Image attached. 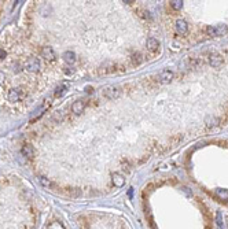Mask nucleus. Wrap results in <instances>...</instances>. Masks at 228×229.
<instances>
[{"mask_svg": "<svg viewBox=\"0 0 228 229\" xmlns=\"http://www.w3.org/2000/svg\"><path fill=\"white\" fill-rule=\"evenodd\" d=\"M42 58H44L46 60H54L55 59V52H54L52 47H43L42 48Z\"/></svg>", "mask_w": 228, "mask_h": 229, "instance_id": "423d86ee", "label": "nucleus"}, {"mask_svg": "<svg viewBox=\"0 0 228 229\" xmlns=\"http://www.w3.org/2000/svg\"><path fill=\"white\" fill-rule=\"evenodd\" d=\"M47 229H65V227L62 225V222L54 221V222H51V224L48 225V228H47Z\"/></svg>", "mask_w": 228, "mask_h": 229, "instance_id": "dca6fc26", "label": "nucleus"}, {"mask_svg": "<svg viewBox=\"0 0 228 229\" xmlns=\"http://www.w3.org/2000/svg\"><path fill=\"white\" fill-rule=\"evenodd\" d=\"M146 45H147V50L148 51H156L158 48V45H160V43H158L157 39H154V37H150V39H147V43H146Z\"/></svg>", "mask_w": 228, "mask_h": 229, "instance_id": "ddd939ff", "label": "nucleus"}, {"mask_svg": "<svg viewBox=\"0 0 228 229\" xmlns=\"http://www.w3.org/2000/svg\"><path fill=\"white\" fill-rule=\"evenodd\" d=\"M120 93H121L120 88H116V87L106 88V89L103 91V96L107 97V99H117V97L120 96Z\"/></svg>", "mask_w": 228, "mask_h": 229, "instance_id": "7ed1b4c3", "label": "nucleus"}, {"mask_svg": "<svg viewBox=\"0 0 228 229\" xmlns=\"http://www.w3.org/2000/svg\"><path fill=\"white\" fill-rule=\"evenodd\" d=\"M173 71H170V70H164V71H161L160 74H158L157 80L161 82V84H168L169 81L173 80Z\"/></svg>", "mask_w": 228, "mask_h": 229, "instance_id": "f03ea898", "label": "nucleus"}, {"mask_svg": "<svg viewBox=\"0 0 228 229\" xmlns=\"http://www.w3.org/2000/svg\"><path fill=\"white\" fill-rule=\"evenodd\" d=\"M21 152H22V155H24V157H26V158H32V157L34 155V148L32 147V145L26 144V145H24V147H22Z\"/></svg>", "mask_w": 228, "mask_h": 229, "instance_id": "9b49d317", "label": "nucleus"}, {"mask_svg": "<svg viewBox=\"0 0 228 229\" xmlns=\"http://www.w3.org/2000/svg\"><path fill=\"white\" fill-rule=\"evenodd\" d=\"M217 195L220 196L221 199H228V191H226V189H221V188H218L217 189Z\"/></svg>", "mask_w": 228, "mask_h": 229, "instance_id": "a211bd4d", "label": "nucleus"}, {"mask_svg": "<svg viewBox=\"0 0 228 229\" xmlns=\"http://www.w3.org/2000/svg\"><path fill=\"white\" fill-rule=\"evenodd\" d=\"M69 89V84H61L58 88L55 89V96L56 97H61L66 93V91Z\"/></svg>", "mask_w": 228, "mask_h": 229, "instance_id": "4468645a", "label": "nucleus"}, {"mask_svg": "<svg viewBox=\"0 0 228 229\" xmlns=\"http://www.w3.org/2000/svg\"><path fill=\"white\" fill-rule=\"evenodd\" d=\"M224 59L221 55H218V54H213V55L209 56V65L212 66V67H220L221 65H223Z\"/></svg>", "mask_w": 228, "mask_h": 229, "instance_id": "39448f33", "label": "nucleus"}, {"mask_svg": "<svg viewBox=\"0 0 228 229\" xmlns=\"http://www.w3.org/2000/svg\"><path fill=\"white\" fill-rule=\"evenodd\" d=\"M113 184L116 187H118V188H121V187L125 184L124 176H122V174H120V173H114L113 174Z\"/></svg>", "mask_w": 228, "mask_h": 229, "instance_id": "9d476101", "label": "nucleus"}, {"mask_svg": "<svg viewBox=\"0 0 228 229\" xmlns=\"http://www.w3.org/2000/svg\"><path fill=\"white\" fill-rule=\"evenodd\" d=\"M39 180H40V184H42L43 187H46V188H50V187H52V185H54V184H52L48 179H47V177H43V176H42Z\"/></svg>", "mask_w": 228, "mask_h": 229, "instance_id": "2eb2a0df", "label": "nucleus"}, {"mask_svg": "<svg viewBox=\"0 0 228 229\" xmlns=\"http://www.w3.org/2000/svg\"><path fill=\"white\" fill-rule=\"evenodd\" d=\"M26 69L29 70V71H32V73L37 71V70L40 69V62H39V59H37V58H30V59L26 62Z\"/></svg>", "mask_w": 228, "mask_h": 229, "instance_id": "0eeeda50", "label": "nucleus"}, {"mask_svg": "<svg viewBox=\"0 0 228 229\" xmlns=\"http://www.w3.org/2000/svg\"><path fill=\"white\" fill-rule=\"evenodd\" d=\"M4 56H6V52H4L3 50H0V59H3Z\"/></svg>", "mask_w": 228, "mask_h": 229, "instance_id": "4be33fe9", "label": "nucleus"}, {"mask_svg": "<svg viewBox=\"0 0 228 229\" xmlns=\"http://www.w3.org/2000/svg\"><path fill=\"white\" fill-rule=\"evenodd\" d=\"M170 6H172V8H175V10H180V8L183 7V2L175 0V2H170Z\"/></svg>", "mask_w": 228, "mask_h": 229, "instance_id": "6ab92c4d", "label": "nucleus"}, {"mask_svg": "<svg viewBox=\"0 0 228 229\" xmlns=\"http://www.w3.org/2000/svg\"><path fill=\"white\" fill-rule=\"evenodd\" d=\"M54 118L56 121H62V111H55V114H54Z\"/></svg>", "mask_w": 228, "mask_h": 229, "instance_id": "aec40b11", "label": "nucleus"}, {"mask_svg": "<svg viewBox=\"0 0 228 229\" xmlns=\"http://www.w3.org/2000/svg\"><path fill=\"white\" fill-rule=\"evenodd\" d=\"M65 73H66V74H72V73H73V70H69V69H66V70H65Z\"/></svg>", "mask_w": 228, "mask_h": 229, "instance_id": "5701e85b", "label": "nucleus"}, {"mask_svg": "<svg viewBox=\"0 0 228 229\" xmlns=\"http://www.w3.org/2000/svg\"><path fill=\"white\" fill-rule=\"evenodd\" d=\"M132 62H134V65H139V63L142 62V55L139 52H136L132 55Z\"/></svg>", "mask_w": 228, "mask_h": 229, "instance_id": "f3484780", "label": "nucleus"}, {"mask_svg": "<svg viewBox=\"0 0 228 229\" xmlns=\"http://www.w3.org/2000/svg\"><path fill=\"white\" fill-rule=\"evenodd\" d=\"M206 32L212 37H221L228 32V28L226 25H216V26H209Z\"/></svg>", "mask_w": 228, "mask_h": 229, "instance_id": "f257e3e1", "label": "nucleus"}, {"mask_svg": "<svg viewBox=\"0 0 228 229\" xmlns=\"http://www.w3.org/2000/svg\"><path fill=\"white\" fill-rule=\"evenodd\" d=\"M63 60H65L66 63H69V65H72V63L76 62V54L73 52V51H66V52L63 54Z\"/></svg>", "mask_w": 228, "mask_h": 229, "instance_id": "f8f14e48", "label": "nucleus"}, {"mask_svg": "<svg viewBox=\"0 0 228 229\" xmlns=\"http://www.w3.org/2000/svg\"><path fill=\"white\" fill-rule=\"evenodd\" d=\"M176 30H177V33H180V34H186L187 30H188V25H187V22L183 21V19H179L176 22Z\"/></svg>", "mask_w": 228, "mask_h": 229, "instance_id": "1a4fd4ad", "label": "nucleus"}, {"mask_svg": "<svg viewBox=\"0 0 228 229\" xmlns=\"http://www.w3.org/2000/svg\"><path fill=\"white\" fill-rule=\"evenodd\" d=\"M7 97H8V100H10V102H12V103H17V102L22 100L24 93H22L21 89H11V91H8Z\"/></svg>", "mask_w": 228, "mask_h": 229, "instance_id": "20e7f679", "label": "nucleus"}, {"mask_svg": "<svg viewBox=\"0 0 228 229\" xmlns=\"http://www.w3.org/2000/svg\"><path fill=\"white\" fill-rule=\"evenodd\" d=\"M217 225L218 227L223 225V222H221V213H217Z\"/></svg>", "mask_w": 228, "mask_h": 229, "instance_id": "412c9836", "label": "nucleus"}, {"mask_svg": "<svg viewBox=\"0 0 228 229\" xmlns=\"http://www.w3.org/2000/svg\"><path fill=\"white\" fill-rule=\"evenodd\" d=\"M85 109V102L84 100H77L73 103L72 106V111L76 114V115H78V114H81Z\"/></svg>", "mask_w": 228, "mask_h": 229, "instance_id": "6e6552de", "label": "nucleus"}]
</instances>
